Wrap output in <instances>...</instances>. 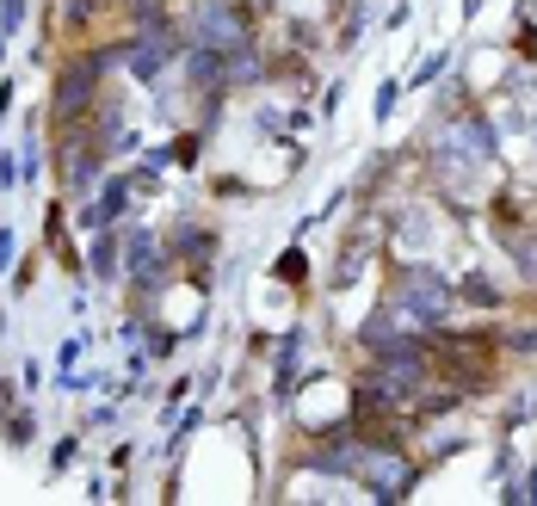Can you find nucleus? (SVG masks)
I'll use <instances>...</instances> for the list:
<instances>
[{
  "label": "nucleus",
  "mask_w": 537,
  "mask_h": 506,
  "mask_svg": "<svg viewBox=\"0 0 537 506\" xmlns=\"http://www.w3.org/2000/svg\"><path fill=\"white\" fill-rule=\"evenodd\" d=\"M383 303L396 309L408 328L433 334V328H445L451 309H457V284L433 260H396V266L383 272Z\"/></svg>",
  "instance_id": "obj_1"
},
{
  "label": "nucleus",
  "mask_w": 537,
  "mask_h": 506,
  "mask_svg": "<svg viewBox=\"0 0 537 506\" xmlns=\"http://www.w3.org/2000/svg\"><path fill=\"white\" fill-rule=\"evenodd\" d=\"M179 38H186V50H247L260 44V19L241 7V0H192L186 13H179Z\"/></svg>",
  "instance_id": "obj_2"
},
{
  "label": "nucleus",
  "mask_w": 537,
  "mask_h": 506,
  "mask_svg": "<svg viewBox=\"0 0 537 506\" xmlns=\"http://www.w3.org/2000/svg\"><path fill=\"white\" fill-rule=\"evenodd\" d=\"M87 278L99 284V291H112V284H124V235L118 229H99V235H87Z\"/></svg>",
  "instance_id": "obj_3"
},
{
  "label": "nucleus",
  "mask_w": 537,
  "mask_h": 506,
  "mask_svg": "<svg viewBox=\"0 0 537 506\" xmlns=\"http://www.w3.org/2000/svg\"><path fill=\"white\" fill-rule=\"evenodd\" d=\"M0 445H7V451H31V445H38V408H31V402L0 408Z\"/></svg>",
  "instance_id": "obj_4"
},
{
  "label": "nucleus",
  "mask_w": 537,
  "mask_h": 506,
  "mask_svg": "<svg viewBox=\"0 0 537 506\" xmlns=\"http://www.w3.org/2000/svg\"><path fill=\"white\" fill-rule=\"evenodd\" d=\"M75 463H81V432H62V439L50 445V463H44V476L56 482V476H68Z\"/></svg>",
  "instance_id": "obj_5"
},
{
  "label": "nucleus",
  "mask_w": 537,
  "mask_h": 506,
  "mask_svg": "<svg viewBox=\"0 0 537 506\" xmlns=\"http://www.w3.org/2000/svg\"><path fill=\"white\" fill-rule=\"evenodd\" d=\"M272 278L278 284H309V253L303 247H284L278 260H272Z\"/></svg>",
  "instance_id": "obj_6"
},
{
  "label": "nucleus",
  "mask_w": 537,
  "mask_h": 506,
  "mask_svg": "<svg viewBox=\"0 0 537 506\" xmlns=\"http://www.w3.org/2000/svg\"><path fill=\"white\" fill-rule=\"evenodd\" d=\"M44 241L31 247V253H19V266H13V297H31V284H38V266H44Z\"/></svg>",
  "instance_id": "obj_7"
},
{
  "label": "nucleus",
  "mask_w": 537,
  "mask_h": 506,
  "mask_svg": "<svg viewBox=\"0 0 537 506\" xmlns=\"http://www.w3.org/2000/svg\"><path fill=\"white\" fill-rule=\"evenodd\" d=\"M31 19V0H0V38H19Z\"/></svg>",
  "instance_id": "obj_8"
},
{
  "label": "nucleus",
  "mask_w": 537,
  "mask_h": 506,
  "mask_svg": "<svg viewBox=\"0 0 537 506\" xmlns=\"http://www.w3.org/2000/svg\"><path fill=\"white\" fill-rule=\"evenodd\" d=\"M451 68V50H433V56H420V68H414V87H433L439 75Z\"/></svg>",
  "instance_id": "obj_9"
},
{
  "label": "nucleus",
  "mask_w": 537,
  "mask_h": 506,
  "mask_svg": "<svg viewBox=\"0 0 537 506\" xmlns=\"http://www.w3.org/2000/svg\"><path fill=\"white\" fill-rule=\"evenodd\" d=\"M112 426H118V402H99L81 414V432H112Z\"/></svg>",
  "instance_id": "obj_10"
},
{
  "label": "nucleus",
  "mask_w": 537,
  "mask_h": 506,
  "mask_svg": "<svg viewBox=\"0 0 537 506\" xmlns=\"http://www.w3.org/2000/svg\"><path fill=\"white\" fill-rule=\"evenodd\" d=\"M81 352H87V334L62 340V346H56V377H68V371H75V365H81Z\"/></svg>",
  "instance_id": "obj_11"
},
{
  "label": "nucleus",
  "mask_w": 537,
  "mask_h": 506,
  "mask_svg": "<svg viewBox=\"0 0 537 506\" xmlns=\"http://www.w3.org/2000/svg\"><path fill=\"white\" fill-rule=\"evenodd\" d=\"M13 266H19V235L0 223V272H13Z\"/></svg>",
  "instance_id": "obj_12"
},
{
  "label": "nucleus",
  "mask_w": 537,
  "mask_h": 506,
  "mask_svg": "<svg viewBox=\"0 0 537 506\" xmlns=\"http://www.w3.org/2000/svg\"><path fill=\"white\" fill-rule=\"evenodd\" d=\"M396 99H402V81H383L377 87V118L389 124V112H396Z\"/></svg>",
  "instance_id": "obj_13"
},
{
  "label": "nucleus",
  "mask_w": 537,
  "mask_h": 506,
  "mask_svg": "<svg viewBox=\"0 0 537 506\" xmlns=\"http://www.w3.org/2000/svg\"><path fill=\"white\" fill-rule=\"evenodd\" d=\"M13 186H19V149L0 155V192H13Z\"/></svg>",
  "instance_id": "obj_14"
},
{
  "label": "nucleus",
  "mask_w": 537,
  "mask_h": 506,
  "mask_svg": "<svg viewBox=\"0 0 537 506\" xmlns=\"http://www.w3.org/2000/svg\"><path fill=\"white\" fill-rule=\"evenodd\" d=\"M19 383H25V395L44 383V365H38V358H25V365H19Z\"/></svg>",
  "instance_id": "obj_15"
},
{
  "label": "nucleus",
  "mask_w": 537,
  "mask_h": 506,
  "mask_svg": "<svg viewBox=\"0 0 537 506\" xmlns=\"http://www.w3.org/2000/svg\"><path fill=\"white\" fill-rule=\"evenodd\" d=\"M105 463H112V469H118V476H124V469L136 463V445H118V451H112V457H105Z\"/></svg>",
  "instance_id": "obj_16"
},
{
  "label": "nucleus",
  "mask_w": 537,
  "mask_h": 506,
  "mask_svg": "<svg viewBox=\"0 0 537 506\" xmlns=\"http://www.w3.org/2000/svg\"><path fill=\"white\" fill-rule=\"evenodd\" d=\"M19 389H25V383H13V377H0V408H13V402H19Z\"/></svg>",
  "instance_id": "obj_17"
},
{
  "label": "nucleus",
  "mask_w": 537,
  "mask_h": 506,
  "mask_svg": "<svg viewBox=\"0 0 537 506\" xmlns=\"http://www.w3.org/2000/svg\"><path fill=\"white\" fill-rule=\"evenodd\" d=\"M0 68H7V38H0Z\"/></svg>",
  "instance_id": "obj_18"
}]
</instances>
